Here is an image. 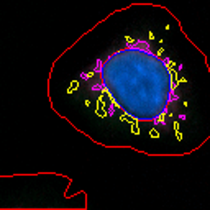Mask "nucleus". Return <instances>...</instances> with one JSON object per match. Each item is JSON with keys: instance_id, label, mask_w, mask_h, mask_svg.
<instances>
[{"instance_id": "f257e3e1", "label": "nucleus", "mask_w": 210, "mask_h": 210, "mask_svg": "<svg viewBox=\"0 0 210 210\" xmlns=\"http://www.w3.org/2000/svg\"><path fill=\"white\" fill-rule=\"evenodd\" d=\"M79 80L100 112L135 127H166L184 102L182 66L158 41L141 36L112 46Z\"/></svg>"}]
</instances>
